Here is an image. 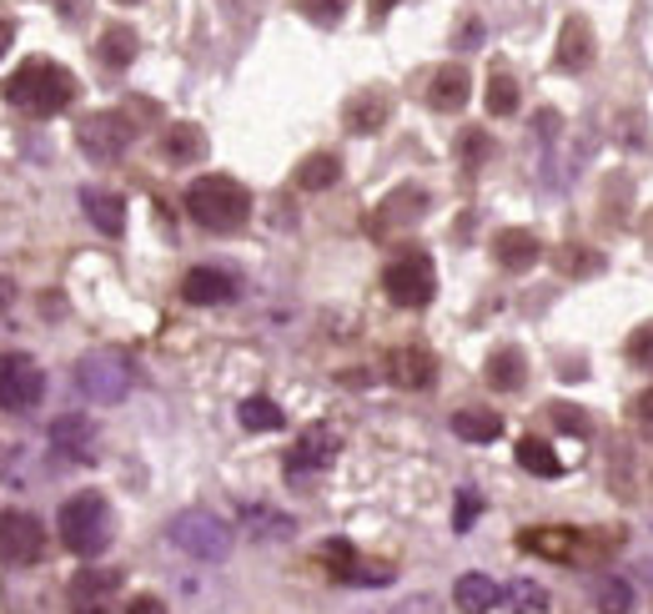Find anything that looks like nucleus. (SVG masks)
Here are the masks:
<instances>
[{"mask_svg": "<svg viewBox=\"0 0 653 614\" xmlns=\"http://www.w3.org/2000/svg\"><path fill=\"white\" fill-rule=\"evenodd\" d=\"M5 101L25 116H56L75 101V76L66 66L46 61V56H31L25 66H15V76L5 81Z\"/></svg>", "mask_w": 653, "mask_h": 614, "instance_id": "f257e3e1", "label": "nucleus"}, {"mask_svg": "<svg viewBox=\"0 0 653 614\" xmlns=\"http://www.w3.org/2000/svg\"><path fill=\"white\" fill-rule=\"evenodd\" d=\"M186 212H191V222L207 227V232H236V227H247V217H252V197L232 176H197V182L186 187Z\"/></svg>", "mask_w": 653, "mask_h": 614, "instance_id": "f03ea898", "label": "nucleus"}, {"mask_svg": "<svg viewBox=\"0 0 653 614\" xmlns=\"http://www.w3.org/2000/svg\"><path fill=\"white\" fill-rule=\"evenodd\" d=\"M61 544L75 554V559H96V554H106V544H112V503L101 499V494H75V499L61 503Z\"/></svg>", "mask_w": 653, "mask_h": 614, "instance_id": "7ed1b4c3", "label": "nucleus"}, {"mask_svg": "<svg viewBox=\"0 0 653 614\" xmlns=\"http://www.w3.org/2000/svg\"><path fill=\"white\" fill-rule=\"evenodd\" d=\"M383 292H387V302H397V308H428L432 292H438V273H432V263L422 252H407V257L387 263Z\"/></svg>", "mask_w": 653, "mask_h": 614, "instance_id": "20e7f679", "label": "nucleus"}, {"mask_svg": "<svg viewBox=\"0 0 653 614\" xmlns=\"http://www.w3.org/2000/svg\"><path fill=\"white\" fill-rule=\"evenodd\" d=\"M46 393V373L36 368V358L25 352H0V408L11 414H31Z\"/></svg>", "mask_w": 653, "mask_h": 614, "instance_id": "39448f33", "label": "nucleus"}, {"mask_svg": "<svg viewBox=\"0 0 653 614\" xmlns=\"http://www.w3.org/2000/svg\"><path fill=\"white\" fill-rule=\"evenodd\" d=\"M131 137H136V126L121 112H96L75 126V141H81V151H86L91 162H116L131 147Z\"/></svg>", "mask_w": 653, "mask_h": 614, "instance_id": "423d86ee", "label": "nucleus"}, {"mask_svg": "<svg viewBox=\"0 0 653 614\" xmlns=\"http://www.w3.org/2000/svg\"><path fill=\"white\" fill-rule=\"evenodd\" d=\"M116 594H121V575L106 569V565L75 569L71 584H66V604H71V614H106L116 604Z\"/></svg>", "mask_w": 653, "mask_h": 614, "instance_id": "0eeeda50", "label": "nucleus"}, {"mask_svg": "<svg viewBox=\"0 0 653 614\" xmlns=\"http://www.w3.org/2000/svg\"><path fill=\"white\" fill-rule=\"evenodd\" d=\"M46 549V529L36 514H0V565L11 569H31Z\"/></svg>", "mask_w": 653, "mask_h": 614, "instance_id": "6e6552de", "label": "nucleus"}, {"mask_svg": "<svg viewBox=\"0 0 653 614\" xmlns=\"http://www.w3.org/2000/svg\"><path fill=\"white\" fill-rule=\"evenodd\" d=\"M172 544L176 549H186L191 559H222L226 554V544H232V534H226V524L222 519H211V514H201V509H191V514H182L172 524Z\"/></svg>", "mask_w": 653, "mask_h": 614, "instance_id": "1a4fd4ad", "label": "nucleus"}, {"mask_svg": "<svg viewBox=\"0 0 653 614\" xmlns=\"http://www.w3.org/2000/svg\"><path fill=\"white\" fill-rule=\"evenodd\" d=\"M81 389L96 403H121L126 389H131V368L121 358H86L81 363Z\"/></svg>", "mask_w": 653, "mask_h": 614, "instance_id": "9d476101", "label": "nucleus"}, {"mask_svg": "<svg viewBox=\"0 0 653 614\" xmlns=\"http://www.w3.org/2000/svg\"><path fill=\"white\" fill-rule=\"evenodd\" d=\"M468 91H473V76H468V66H457V61L438 66V71L428 76L432 112H463V106H468Z\"/></svg>", "mask_w": 653, "mask_h": 614, "instance_id": "9b49d317", "label": "nucleus"}, {"mask_svg": "<svg viewBox=\"0 0 653 614\" xmlns=\"http://www.w3.org/2000/svg\"><path fill=\"white\" fill-rule=\"evenodd\" d=\"M337 459V433L333 428H307L302 433V443L292 449V459H287V474L292 478H302V474H317V468H327Z\"/></svg>", "mask_w": 653, "mask_h": 614, "instance_id": "f8f14e48", "label": "nucleus"}, {"mask_svg": "<svg viewBox=\"0 0 653 614\" xmlns=\"http://www.w3.org/2000/svg\"><path fill=\"white\" fill-rule=\"evenodd\" d=\"M182 298L191 302V308H217V302L236 298V282H232V273H222V267H191L186 282H182Z\"/></svg>", "mask_w": 653, "mask_h": 614, "instance_id": "ddd939ff", "label": "nucleus"}, {"mask_svg": "<svg viewBox=\"0 0 653 614\" xmlns=\"http://www.w3.org/2000/svg\"><path fill=\"white\" fill-rule=\"evenodd\" d=\"M387 116H393V96H387V91H377V86L358 91V96L342 106L347 131H358V137H372V131H377Z\"/></svg>", "mask_w": 653, "mask_h": 614, "instance_id": "4468645a", "label": "nucleus"}, {"mask_svg": "<svg viewBox=\"0 0 653 614\" xmlns=\"http://www.w3.org/2000/svg\"><path fill=\"white\" fill-rule=\"evenodd\" d=\"M50 443H56V453L75 459V464H91V459H96V428L81 414L56 418V424H50Z\"/></svg>", "mask_w": 653, "mask_h": 614, "instance_id": "2eb2a0df", "label": "nucleus"}, {"mask_svg": "<svg viewBox=\"0 0 653 614\" xmlns=\"http://www.w3.org/2000/svg\"><path fill=\"white\" fill-rule=\"evenodd\" d=\"M493 257L508 267V273H528V267L543 257V242L533 238L528 227H508V232L493 238Z\"/></svg>", "mask_w": 653, "mask_h": 614, "instance_id": "dca6fc26", "label": "nucleus"}, {"mask_svg": "<svg viewBox=\"0 0 653 614\" xmlns=\"http://www.w3.org/2000/svg\"><path fill=\"white\" fill-rule=\"evenodd\" d=\"M593 61V25L583 15H568L563 31H558V66L563 71H583Z\"/></svg>", "mask_w": 653, "mask_h": 614, "instance_id": "f3484780", "label": "nucleus"}, {"mask_svg": "<svg viewBox=\"0 0 653 614\" xmlns=\"http://www.w3.org/2000/svg\"><path fill=\"white\" fill-rule=\"evenodd\" d=\"M432 373H438V363H432L428 348H397L387 358V378H393L397 389H428Z\"/></svg>", "mask_w": 653, "mask_h": 614, "instance_id": "a211bd4d", "label": "nucleus"}, {"mask_svg": "<svg viewBox=\"0 0 653 614\" xmlns=\"http://www.w3.org/2000/svg\"><path fill=\"white\" fill-rule=\"evenodd\" d=\"M453 600H457V610L463 614H488L498 600H503V590H498L488 575H463L453 584Z\"/></svg>", "mask_w": 653, "mask_h": 614, "instance_id": "6ab92c4d", "label": "nucleus"}, {"mask_svg": "<svg viewBox=\"0 0 653 614\" xmlns=\"http://www.w3.org/2000/svg\"><path fill=\"white\" fill-rule=\"evenodd\" d=\"M86 217L96 232H106V238H121L126 232V201L116 197V192H86Z\"/></svg>", "mask_w": 653, "mask_h": 614, "instance_id": "aec40b11", "label": "nucleus"}, {"mask_svg": "<svg viewBox=\"0 0 653 614\" xmlns=\"http://www.w3.org/2000/svg\"><path fill=\"white\" fill-rule=\"evenodd\" d=\"M523 549L528 554H548V559H579V534H573V529H528V534H523Z\"/></svg>", "mask_w": 653, "mask_h": 614, "instance_id": "412c9836", "label": "nucleus"}, {"mask_svg": "<svg viewBox=\"0 0 653 614\" xmlns=\"http://www.w3.org/2000/svg\"><path fill=\"white\" fill-rule=\"evenodd\" d=\"M453 433L463 443H498L503 418H498L493 408H463V414H453Z\"/></svg>", "mask_w": 653, "mask_h": 614, "instance_id": "4be33fe9", "label": "nucleus"}, {"mask_svg": "<svg viewBox=\"0 0 653 614\" xmlns=\"http://www.w3.org/2000/svg\"><path fill=\"white\" fill-rule=\"evenodd\" d=\"M166 157L172 162H201L207 157V131H201L197 121H176L172 131H166Z\"/></svg>", "mask_w": 653, "mask_h": 614, "instance_id": "5701e85b", "label": "nucleus"}, {"mask_svg": "<svg viewBox=\"0 0 653 614\" xmlns=\"http://www.w3.org/2000/svg\"><path fill=\"white\" fill-rule=\"evenodd\" d=\"M593 604H598V614H633V584L618 575H598L593 579Z\"/></svg>", "mask_w": 653, "mask_h": 614, "instance_id": "b1692460", "label": "nucleus"}, {"mask_svg": "<svg viewBox=\"0 0 653 614\" xmlns=\"http://www.w3.org/2000/svg\"><path fill=\"white\" fill-rule=\"evenodd\" d=\"M523 378H528V368H523V352L518 348H498L493 358H488V383H493L498 393L523 389Z\"/></svg>", "mask_w": 653, "mask_h": 614, "instance_id": "393cba45", "label": "nucleus"}, {"mask_svg": "<svg viewBox=\"0 0 653 614\" xmlns=\"http://www.w3.org/2000/svg\"><path fill=\"white\" fill-rule=\"evenodd\" d=\"M342 176V162H337L333 151H317V157H307V162L296 166V187L302 192H327Z\"/></svg>", "mask_w": 653, "mask_h": 614, "instance_id": "a878e982", "label": "nucleus"}, {"mask_svg": "<svg viewBox=\"0 0 653 614\" xmlns=\"http://www.w3.org/2000/svg\"><path fill=\"white\" fill-rule=\"evenodd\" d=\"M96 56L106 66H116V71H121V66H131L136 61V31H131V25H112V31L96 40Z\"/></svg>", "mask_w": 653, "mask_h": 614, "instance_id": "bb28decb", "label": "nucleus"}, {"mask_svg": "<svg viewBox=\"0 0 653 614\" xmlns=\"http://www.w3.org/2000/svg\"><path fill=\"white\" fill-rule=\"evenodd\" d=\"M518 464L528 468V474H538V478H558L563 474V459H558L553 449L543 439H518Z\"/></svg>", "mask_w": 653, "mask_h": 614, "instance_id": "cd10ccee", "label": "nucleus"}, {"mask_svg": "<svg viewBox=\"0 0 653 614\" xmlns=\"http://www.w3.org/2000/svg\"><path fill=\"white\" fill-rule=\"evenodd\" d=\"M488 112H493V116H513V112H518V81H513L508 66H493V76H488Z\"/></svg>", "mask_w": 653, "mask_h": 614, "instance_id": "c85d7f7f", "label": "nucleus"}, {"mask_svg": "<svg viewBox=\"0 0 653 614\" xmlns=\"http://www.w3.org/2000/svg\"><path fill=\"white\" fill-rule=\"evenodd\" d=\"M236 418H242V428H252V433H277V428L287 424L282 408L271 398H247L242 408H236Z\"/></svg>", "mask_w": 653, "mask_h": 614, "instance_id": "c756f323", "label": "nucleus"}, {"mask_svg": "<svg viewBox=\"0 0 653 614\" xmlns=\"http://www.w3.org/2000/svg\"><path fill=\"white\" fill-rule=\"evenodd\" d=\"M508 604L518 614H543L548 610V590H538L533 579H513V584H508Z\"/></svg>", "mask_w": 653, "mask_h": 614, "instance_id": "7c9ffc66", "label": "nucleus"}, {"mask_svg": "<svg viewBox=\"0 0 653 614\" xmlns=\"http://www.w3.org/2000/svg\"><path fill=\"white\" fill-rule=\"evenodd\" d=\"M322 559H327V575L347 584V575H352V565H358V549H352L347 540H327L322 544Z\"/></svg>", "mask_w": 653, "mask_h": 614, "instance_id": "2f4dec72", "label": "nucleus"}, {"mask_svg": "<svg viewBox=\"0 0 653 614\" xmlns=\"http://www.w3.org/2000/svg\"><path fill=\"white\" fill-rule=\"evenodd\" d=\"M422 207H428V197L422 192H397L393 201L383 207V217H377V227H393V222H407V217H422Z\"/></svg>", "mask_w": 653, "mask_h": 614, "instance_id": "473e14b6", "label": "nucleus"}, {"mask_svg": "<svg viewBox=\"0 0 653 614\" xmlns=\"http://www.w3.org/2000/svg\"><path fill=\"white\" fill-rule=\"evenodd\" d=\"M623 358H629L633 368H653V323L633 327L629 343H623Z\"/></svg>", "mask_w": 653, "mask_h": 614, "instance_id": "72a5a7b5", "label": "nucleus"}, {"mask_svg": "<svg viewBox=\"0 0 653 614\" xmlns=\"http://www.w3.org/2000/svg\"><path fill=\"white\" fill-rule=\"evenodd\" d=\"M296 11L307 15L312 25H337L347 15V0H296Z\"/></svg>", "mask_w": 653, "mask_h": 614, "instance_id": "f704fd0d", "label": "nucleus"}, {"mask_svg": "<svg viewBox=\"0 0 653 614\" xmlns=\"http://www.w3.org/2000/svg\"><path fill=\"white\" fill-rule=\"evenodd\" d=\"M457 151H463V162L468 166H482L493 157V137H488V131H463V137H457Z\"/></svg>", "mask_w": 653, "mask_h": 614, "instance_id": "c9c22d12", "label": "nucleus"}, {"mask_svg": "<svg viewBox=\"0 0 653 614\" xmlns=\"http://www.w3.org/2000/svg\"><path fill=\"white\" fill-rule=\"evenodd\" d=\"M478 514H482V499H478V494H457V509H453V529H457V534H468Z\"/></svg>", "mask_w": 653, "mask_h": 614, "instance_id": "e433bc0d", "label": "nucleus"}, {"mask_svg": "<svg viewBox=\"0 0 653 614\" xmlns=\"http://www.w3.org/2000/svg\"><path fill=\"white\" fill-rule=\"evenodd\" d=\"M553 418H558V428H568V433H583V439H588V418H583L579 408H568V403H558Z\"/></svg>", "mask_w": 653, "mask_h": 614, "instance_id": "4c0bfd02", "label": "nucleus"}, {"mask_svg": "<svg viewBox=\"0 0 653 614\" xmlns=\"http://www.w3.org/2000/svg\"><path fill=\"white\" fill-rule=\"evenodd\" d=\"M568 267H573V273H598V267H604V257H598V252L573 247V252H568Z\"/></svg>", "mask_w": 653, "mask_h": 614, "instance_id": "58836bf2", "label": "nucleus"}, {"mask_svg": "<svg viewBox=\"0 0 653 614\" xmlns=\"http://www.w3.org/2000/svg\"><path fill=\"white\" fill-rule=\"evenodd\" d=\"M633 414H639L643 433H649V439H653V389H649V393H643V398H639V408H633Z\"/></svg>", "mask_w": 653, "mask_h": 614, "instance_id": "ea45409f", "label": "nucleus"}, {"mask_svg": "<svg viewBox=\"0 0 653 614\" xmlns=\"http://www.w3.org/2000/svg\"><path fill=\"white\" fill-rule=\"evenodd\" d=\"M126 614H166V604H161V600H151V594H141V600H131V604H126Z\"/></svg>", "mask_w": 653, "mask_h": 614, "instance_id": "a19ab883", "label": "nucleus"}, {"mask_svg": "<svg viewBox=\"0 0 653 614\" xmlns=\"http://www.w3.org/2000/svg\"><path fill=\"white\" fill-rule=\"evenodd\" d=\"M393 5H397V0H368V11H372V21H383V15L393 11Z\"/></svg>", "mask_w": 653, "mask_h": 614, "instance_id": "79ce46f5", "label": "nucleus"}, {"mask_svg": "<svg viewBox=\"0 0 653 614\" xmlns=\"http://www.w3.org/2000/svg\"><path fill=\"white\" fill-rule=\"evenodd\" d=\"M5 50H11V25L0 21V56H5Z\"/></svg>", "mask_w": 653, "mask_h": 614, "instance_id": "37998d69", "label": "nucleus"}, {"mask_svg": "<svg viewBox=\"0 0 653 614\" xmlns=\"http://www.w3.org/2000/svg\"><path fill=\"white\" fill-rule=\"evenodd\" d=\"M116 5H141V0H116Z\"/></svg>", "mask_w": 653, "mask_h": 614, "instance_id": "c03bdc74", "label": "nucleus"}, {"mask_svg": "<svg viewBox=\"0 0 653 614\" xmlns=\"http://www.w3.org/2000/svg\"><path fill=\"white\" fill-rule=\"evenodd\" d=\"M649 238H653V217H649Z\"/></svg>", "mask_w": 653, "mask_h": 614, "instance_id": "a18cd8bd", "label": "nucleus"}]
</instances>
